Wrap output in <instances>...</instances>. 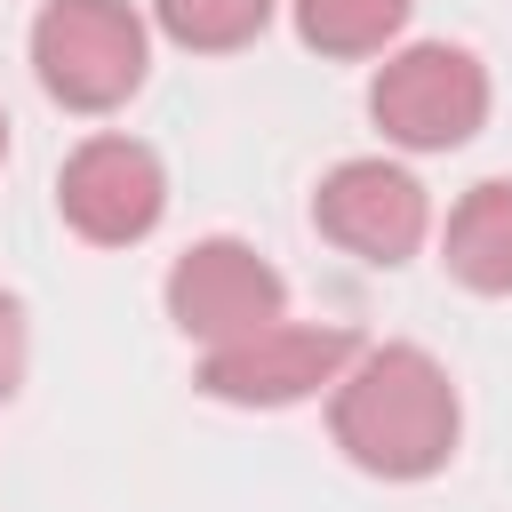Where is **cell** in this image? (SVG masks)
Here are the masks:
<instances>
[{
    "label": "cell",
    "mask_w": 512,
    "mask_h": 512,
    "mask_svg": "<svg viewBox=\"0 0 512 512\" xmlns=\"http://www.w3.org/2000/svg\"><path fill=\"white\" fill-rule=\"evenodd\" d=\"M328 432L376 480H432L464 432L456 376L424 344H360V360L328 392Z\"/></svg>",
    "instance_id": "cell-1"
},
{
    "label": "cell",
    "mask_w": 512,
    "mask_h": 512,
    "mask_svg": "<svg viewBox=\"0 0 512 512\" xmlns=\"http://www.w3.org/2000/svg\"><path fill=\"white\" fill-rule=\"evenodd\" d=\"M152 32L128 0H48L32 16V72L64 112H112L144 88Z\"/></svg>",
    "instance_id": "cell-2"
},
{
    "label": "cell",
    "mask_w": 512,
    "mask_h": 512,
    "mask_svg": "<svg viewBox=\"0 0 512 512\" xmlns=\"http://www.w3.org/2000/svg\"><path fill=\"white\" fill-rule=\"evenodd\" d=\"M368 120L400 152H456L488 120V64L456 40H408L368 80Z\"/></svg>",
    "instance_id": "cell-3"
},
{
    "label": "cell",
    "mask_w": 512,
    "mask_h": 512,
    "mask_svg": "<svg viewBox=\"0 0 512 512\" xmlns=\"http://www.w3.org/2000/svg\"><path fill=\"white\" fill-rule=\"evenodd\" d=\"M352 360H360V336L344 320H272L240 344L200 352V392L224 408H296L312 392H336Z\"/></svg>",
    "instance_id": "cell-4"
},
{
    "label": "cell",
    "mask_w": 512,
    "mask_h": 512,
    "mask_svg": "<svg viewBox=\"0 0 512 512\" xmlns=\"http://www.w3.org/2000/svg\"><path fill=\"white\" fill-rule=\"evenodd\" d=\"M56 216L88 240V248H136L160 216H168V168L144 136H80L56 168Z\"/></svg>",
    "instance_id": "cell-5"
},
{
    "label": "cell",
    "mask_w": 512,
    "mask_h": 512,
    "mask_svg": "<svg viewBox=\"0 0 512 512\" xmlns=\"http://www.w3.org/2000/svg\"><path fill=\"white\" fill-rule=\"evenodd\" d=\"M160 296H168V320H176L200 352L240 344V336L288 320V280L272 272V256H256V248L232 240V232L192 240V248L168 264V288H160Z\"/></svg>",
    "instance_id": "cell-6"
},
{
    "label": "cell",
    "mask_w": 512,
    "mask_h": 512,
    "mask_svg": "<svg viewBox=\"0 0 512 512\" xmlns=\"http://www.w3.org/2000/svg\"><path fill=\"white\" fill-rule=\"evenodd\" d=\"M312 224L360 264H408L432 232V200L400 160H336L312 192Z\"/></svg>",
    "instance_id": "cell-7"
},
{
    "label": "cell",
    "mask_w": 512,
    "mask_h": 512,
    "mask_svg": "<svg viewBox=\"0 0 512 512\" xmlns=\"http://www.w3.org/2000/svg\"><path fill=\"white\" fill-rule=\"evenodd\" d=\"M440 264L472 296H512V176L472 184L440 224Z\"/></svg>",
    "instance_id": "cell-8"
},
{
    "label": "cell",
    "mask_w": 512,
    "mask_h": 512,
    "mask_svg": "<svg viewBox=\"0 0 512 512\" xmlns=\"http://www.w3.org/2000/svg\"><path fill=\"white\" fill-rule=\"evenodd\" d=\"M408 8L416 0H296V40L320 48V56H384L400 32H408Z\"/></svg>",
    "instance_id": "cell-9"
},
{
    "label": "cell",
    "mask_w": 512,
    "mask_h": 512,
    "mask_svg": "<svg viewBox=\"0 0 512 512\" xmlns=\"http://www.w3.org/2000/svg\"><path fill=\"white\" fill-rule=\"evenodd\" d=\"M152 24L192 56H232L272 24V0H152Z\"/></svg>",
    "instance_id": "cell-10"
},
{
    "label": "cell",
    "mask_w": 512,
    "mask_h": 512,
    "mask_svg": "<svg viewBox=\"0 0 512 512\" xmlns=\"http://www.w3.org/2000/svg\"><path fill=\"white\" fill-rule=\"evenodd\" d=\"M24 360H32V336H24V304L0 288V400H16V384H24Z\"/></svg>",
    "instance_id": "cell-11"
},
{
    "label": "cell",
    "mask_w": 512,
    "mask_h": 512,
    "mask_svg": "<svg viewBox=\"0 0 512 512\" xmlns=\"http://www.w3.org/2000/svg\"><path fill=\"white\" fill-rule=\"evenodd\" d=\"M0 160H8V112H0Z\"/></svg>",
    "instance_id": "cell-12"
}]
</instances>
